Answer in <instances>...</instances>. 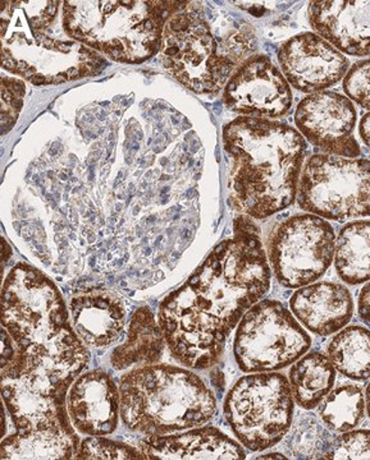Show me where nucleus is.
<instances>
[{"instance_id": "6ab92c4d", "label": "nucleus", "mask_w": 370, "mask_h": 460, "mask_svg": "<svg viewBox=\"0 0 370 460\" xmlns=\"http://www.w3.org/2000/svg\"><path fill=\"white\" fill-rule=\"evenodd\" d=\"M69 313L76 334L89 347H109L122 337L126 307L113 293L98 289L78 293L72 298Z\"/></svg>"}, {"instance_id": "6e6552de", "label": "nucleus", "mask_w": 370, "mask_h": 460, "mask_svg": "<svg viewBox=\"0 0 370 460\" xmlns=\"http://www.w3.org/2000/svg\"><path fill=\"white\" fill-rule=\"evenodd\" d=\"M293 413L290 381L275 372L239 378L224 401L230 428L251 452H264L281 443L293 426Z\"/></svg>"}, {"instance_id": "473e14b6", "label": "nucleus", "mask_w": 370, "mask_h": 460, "mask_svg": "<svg viewBox=\"0 0 370 460\" xmlns=\"http://www.w3.org/2000/svg\"><path fill=\"white\" fill-rule=\"evenodd\" d=\"M365 404H366V411H368V416L370 419V384H369L368 387H366Z\"/></svg>"}, {"instance_id": "4468645a", "label": "nucleus", "mask_w": 370, "mask_h": 460, "mask_svg": "<svg viewBox=\"0 0 370 460\" xmlns=\"http://www.w3.org/2000/svg\"><path fill=\"white\" fill-rule=\"evenodd\" d=\"M230 111L253 118H278L293 107V93L286 77L268 57L257 56L244 63L224 89Z\"/></svg>"}, {"instance_id": "c85d7f7f", "label": "nucleus", "mask_w": 370, "mask_h": 460, "mask_svg": "<svg viewBox=\"0 0 370 460\" xmlns=\"http://www.w3.org/2000/svg\"><path fill=\"white\" fill-rule=\"evenodd\" d=\"M25 84L17 78L5 75L2 80V132L5 135L16 123L23 108Z\"/></svg>"}, {"instance_id": "39448f33", "label": "nucleus", "mask_w": 370, "mask_h": 460, "mask_svg": "<svg viewBox=\"0 0 370 460\" xmlns=\"http://www.w3.org/2000/svg\"><path fill=\"white\" fill-rule=\"evenodd\" d=\"M121 416L130 429L163 436L204 425L217 413L202 378L175 366H141L121 378Z\"/></svg>"}, {"instance_id": "f03ea898", "label": "nucleus", "mask_w": 370, "mask_h": 460, "mask_svg": "<svg viewBox=\"0 0 370 460\" xmlns=\"http://www.w3.org/2000/svg\"><path fill=\"white\" fill-rule=\"evenodd\" d=\"M2 325V377L26 375L69 387L89 363L59 290L26 263H18L3 286Z\"/></svg>"}, {"instance_id": "20e7f679", "label": "nucleus", "mask_w": 370, "mask_h": 460, "mask_svg": "<svg viewBox=\"0 0 370 460\" xmlns=\"http://www.w3.org/2000/svg\"><path fill=\"white\" fill-rule=\"evenodd\" d=\"M58 2L2 3V65L35 84L67 83L98 75L105 62L76 40H58L45 33Z\"/></svg>"}, {"instance_id": "4be33fe9", "label": "nucleus", "mask_w": 370, "mask_h": 460, "mask_svg": "<svg viewBox=\"0 0 370 460\" xmlns=\"http://www.w3.org/2000/svg\"><path fill=\"white\" fill-rule=\"evenodd\" d=\"M336 368L329 357L321 352L304 354L290 371V387L293 401L305 411L315 410L332 392Z\"/></svg>"}, {"instance_id": "7c9ffc66", "label": "nucleus", "mask_w": 370, "mask_h": 460, "mask_svg": "<svg viewBox=\"0 0 370 460\" xmlns=\"http://www.w3.org/2000/svg\"><path fill=\"white\" fill-rule=\"evenodd\" d=\"M357 314L364 323L370 325V281L364 286L357 298Z\"/></svg>"}, {"instance_id": "393cba45", "label": "nucleus", "mask_w": 370, "mask_h": 460, "mask_svg": "<svg viewBox=\"0 0 370 460\" xmlns=\"http://www.w3.org/2000/svg\"><path fill=\"white\" fill-rule=\"evenodd\" d=\"M365 408V394L362 387L344 384L332 390L320 402V417L330 431L344 434L363 422Z\"/></svg>"}, {"instance_id": "0eeeda50", "label": "nucleus", "mask_w": 370, "mask_h": 460, "mask_svg": "<svg viewBox=\"0 0 370 460\" xmlns=\"http://www.w3.org/2000/svg\"><path fill=\"white\" fill-rule=\"evenodd\" d=\"M67 390L25 375L2 377L3 401L14 425V434L3 440V459L75 458L78 438Z\"/></svg>"}, {"instance_id": "5701e85b", "label": "nucleus", "mask_w": 370, "mask_h": 460, "mask_svg": "<svg viewBox=\"0 0 370 460\" xmlns=\"http://www.w3.org/2000/svg\"><path fill=\"white\" fill-rule=\"evenodd\" d=\"M333 262L346 284L359 286L370 280V220H355L339 230Z\"/></svg>"}, {"instance_id": "bb28decb", "label": "nucleus", "mask_w": 370, "mask_h": 460, "mask_svg": "<svg viewBox=\"0 0 370 460\" xmlns=\"http://www.w3.org/2000/svg\"><path fill=\"white\" fill-rule=\"evenodd\" d=\"M76 459H145L141 450L133 449L129 445L115 443L108 438L93 436L85 438L78 445Z\"/></svg>"}, {"instance_id": "c756f323", "label": "nucleus", "mask_w": 370, "mask_h": 460, "mask_svg": "<svg viewBox=\"0 0 370 460\" xmlns=\"http://www.w3.org/2000/svg\"><path fill=\"white\" fill-rule=\"evenodd\" d=\"M346 95L360 107L370 109V59L350 66L344 80Z\"/></svg>"}, {"instance_id": "72a5a7b5", "label": "nucleus", "mask_w": 370, "mask_h": 460, "mask_svg": "<svg viewBox=\"0 0 370 460\" xmlns=\"http://www.w3.org/2000/svg\"><path fill=\"white\" fill-rule=\"evenodd\" d=\"M284 459L286 456H281V454H268V456H259V459Z\"/></svg>"}, {"instance_id": "a878e982", "label": "nucleus", "mask_w": 370, "mask_h": 460, "mask_svg": "<svg viewBox=\"0 0 370 460\" xmlns=\"http://www.w3.org/2000/svg\"><path fill=\"white\" fill-rule=\"evenodd\" d=\"M336 436L330 434L318 422L317 417L311 413L302 414L296 420L290 438L287 440V450L300 459H326Z\"/></svg>"}, {"instance_id": "dca6fc26", "label": "nucleus", "mask_w": 370, "mask_h": 460, "mask_svg": "<svg viewBox=\"0 0 370 460\" xmlns=\"http://www.w3.org/2000/svg\"><path fill=\"white\" fill-rule=\"evenodd\" d=\"M67 408L81 434H112L121 413L120 387L104 371H89L76 378L67 396Z\"/></svg>"}, {"instance_id": "f3484780", "label": "nucleus", "mask_w": 370, "mask_h": 460, "mask_svg": "<svg viewBox=\"0 0 370 460\" xmlns=\"http://www.w3.org/2000/svg\"><path fill=\"white\" fill-rule=\"evenodd\" d=\"M308 20L342 54L370 56V2H311Z\"/></svg>"}, {"instance_id": "9b49d317", "label": "nucleus", "mask_w": 370, "mask_h": 460, "mask_svg": "<svg viewBox=\"0 0 370 460\" xmlns=\"http://www.w3.org/2000/svg\"><path fill=\"white\" fill-rule=\"evenodd\" d=\"M311 338L281 302H257L239 321L236 332V362L244 372H273L302 358Z\"/></svg>"}, {"instance_id": "a211bd4d", "label": "nucleus", "mask_w": 370, "mask_h": 460, "mask_svg": "<svg viewBox=\"0 0 370 460\" xmlns=\"http://www.w3.org/2000/svg\"><path fill=\"white\" fill-rule=\"evenodd\" d=\"M290 307L306 330L320 337H329L346 328L355 310L350 290L329 281L299 288L291 296Z\"/></svg>"}, {"instance_id": "2f4dec72", "label": "nucleus", "mask_w": 370, "mask_h": 460, "mask_svg": "<svg viewBox=\"0 0 370 460\" xmlns=\"http://www.w3.org/2000/svg\"><path fill=\"white\" fill-rule=\"evenodd\" d=\"M359 132L364 144L370 148V113L364 115L362 118Z\"/></svg>"}, {"instance_id": "f8f14e48", "label": "nucleus", "mask_w": 370, "mask_h": 460, "mask_svg": "<svg viewBox=\"0 0 370 460\" xmlns=\"http://www.w3.org/2000/svg\"><path fill=\"white\" fill-rule=\"evenodd\" d=\"M332 226L313 214L284 220L269 243V261L281 286L296 289L320 280L335 259Z\"/></svg>"}, {"instance_id": "9d476101", "label": "nucleus", "mask_w": 370, "mask_h": 460, "mask_svg": "<svg viewBox=\"0 0 370 460\" xmlns=\"http://www.w3.org/2000/svg\"><path fill=\"white\" fill-rule=\"evenodd\" d=\"M296 199L327 220L370 217V160L315 154L302 168Z\"/></svg>"}, {"instance_id": "aec40b11", "label": "nucleus", "mask_w": 370, "mask_h": 460, "mask_svg": "<svg viewBox=\"0 0 370 460\" xmlns=\"http://www.w3.org/2000/svg\"><path fill=\"white\" fill-rule=\"evenodd\" d=\"M145 459H245L241 445L218 429L203 428L186 434L149 436L140 443Z\"/></svg>"}, {"instance_id": "cd10ccee", "label": "nucleus", "mask_w": 370, "mask_h": 460, "mask_svg": "<svg viewBox=\"0 0 370 460\" xmlns=\"http://www.w3.org/2000/svg\"><path fill=\"white\" fill-rule=\"evenodd\" d=\"M326 459H370V429L336 436Z\"/></svg>"}, {"instance_id": "2eb2a0df", "label": "nucleus", "mask_w": 370, "mask_h": 460, "mask_svg": "<svg viewBox=\"0 0 370 460\" xmlns=\"http://www.w3.org/2000/svg\"><path fill=\"white\" fill-rule=\"evenodd\" d=\"M278 62L287 83L306 93L335 86L350 71V60L314 32L293 36L281 45Z\"/></svg>"}, {"instance_id": "1a4fd4ad", "label": "nucleus", "mask_w": 370, "mask_h": 460, "mask_svg": "<svg viewBox=\"0 0 370 460\" xmlns=\"http://www.w3.org/2000/svg\"><path fill=\"white\" fill-rule=\"evenodd\" d=\"M178 4L163 30V65L195 93H217L232 77L238 62L220 54L213 32L196 7Z\"/></svg>"}, {"instance_id": "f257e3e1", "label": "nucleus", "mask_w": 370, "mask_h": 460, "mask_svg": "<svg viewBox=\"0 0 370 460\" xmlns=\"http://www.w3.org/2000/svg\"><path fill=\"white\" fill-rule=\"evenodd\" d=\"M269 288L271 268L259 229L239 217L233 237L218 244L160 305L158 323L173 357L194 370L214 366L230 332Z\"/></svg>"}, {"instance_id": "ddd939ff", "label": "nucleus", "mask_w": 370, "mask_h": 460, "mask_svg": "<svg viewBox=\"0 0 370 460\" xmlns=\"http://www.w3.org/2000/svg\"><path fill=\"white\" fill-rule=\"evenodd\" d=\"M356 120L353 100L333 91L306 96L295 113V124L302 137L326 155L360 156L362 150L354 136Z\"/></svg>"}, {"instance_id": "b1692460", "label": "nucleus", "mask_w": 370, "mask_h": 460, "mask_svg": "<svg viewBox=\"0 0 370 460\" xmlns=\"http://www.w3.org/2000/svg\"><path fill=\"white\" fill-rule=\"evenodd\" d=\"M327 353L336 371L354 381L370 378V330L347 326L329 341Z\"/></svg>"}, {"instance_id": "7ed1b4c3", "label": "nucleus", "mask_w": 370, "mask_h": 460, "mask_svg": "<svg viewBox=\"0 0 370 460\" xmlns=\"http://www.w3.org/2000/svg\"><path fill=\"white\" fill-rule=\"evenodd\" d=\"M232 159L230 199L239 211L266 219L295 202L308 144L288 124L238 118L224 127Z\"/></svg>"}, {"instance_id": "423d86ee", "label": "nucleus", "mask_w": 370, "mask_h": 460, "mask_svg": "<svg viewBox=\"0 0 370 460\" xmlns=\"http://www.w3.org/2000/svg\"><path fill=\"white\" fill-rule=\"evenodd\" d=\"M178 3L65 2L63 26L74 40L126 63H142L160 49L163 30Z\"/></svg>"}, {"instance_id": "412c9836", "label": "nucleus", "mask_w": 370, "mask_h": 460, "mask_svg": "<svg viewBox=\"0 0 370 460\" xmlns=\"http://www.w3.org/2000/svg\"><path fill=\"white\" fill-rule=\"evenodd\" d=\"M165 343L162 328L150 308H139L130 323L127 341L112 354V366L121 371L136 365H153L162 357Z\"/></svg>"}]
</instances>
